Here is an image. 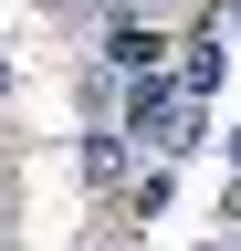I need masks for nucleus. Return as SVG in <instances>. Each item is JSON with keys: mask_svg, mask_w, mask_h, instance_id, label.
<instances>
[{"mask_svg": "<svg viewBox=\"0 0 241 251\" xmlns=\"http://www.w3.org/2000/svg\"><path fill=\"white\" fill-rule=\"evenodd\" d=\"M105 126L136 147V168H168V157H189V147H199V126H210V115H199L168 74H136V84H115V115H105Z\"/></svg>", "mask_w": 241, "mask_h": 251, "instance_id": "obj_1", "label": "nucleus"}, {"mask_svg": "<svg viewBox=\"0 0 241 251\" xmlns=\"http://www.w3.org/2000/svg\"><path fill=\"white\" fill-rule=\"evenodd\" d=\"M168 42H178L168 21H147V11H115L95 52H105V74H115V84H136V74H168Z\"/></svg>", "mask_w": 241, "mask_h": 251, "instance_id": "obj_2", "label": "nucleus"}, {"mask_svg": "<svg viewBox=\"0 0 241 251\" xmlns=\"http://www.w3.org/2000/svg\"><path fill=\"white\" fill-rule=\"evenodd\" d=\"M220 74H231V31H220V21H199V31H178V42H168V84L189 94V105H210Z\"/></svg>", "mask_w": 241, "mask_h": 251, "instance_id": "obj_3", "label": "nucleus"}, {"mask_svg": "<svg viewBox=\"0 0 241 251\" xmlns=\"http://www.w3.org/2000/svg\"><path fill=\"white\" fill-rule=\"evenodd\" d=\"M126 178H136V147L115 136V126H84V188H105V199H126Z\"/></svg>", "mask_w": 241, "mask_h": 251, "instance_id": "obj_4", "label": "nucleus"}, {"mask_svg": "<svg viewBox=\"0 0 241 251\" xmlns=\"http://www.w3.org/2000/svg\"><path fill=\"white\" fill-rule=\"evenodd\" d=\"M126 209L158 220V209H168V168H136V178H126Z\"/></svg>", "mask_w": 241, "mask_h": 251, "instance_id": "obj_5", "label": "nucleus"}, {"mask_svg": "<svg viewBox=\"0 0 241 251\" xmlns=\"http://www.w3.org/2000/svg\"><path fill=\"white\" fill-rule=\"evenodd\" d=\"M220 220H231V230H241V178H220Z\"/></svg>", "mask_w": 241, "mask_h": 251, "instance_id": "obj_6", "label": "nucleus"}, {"mask_svg": "<svg viewBox=\"0 0 241 251\" xmlns=\"http://www.w3.org/2000/svg\"><path fill=\"white\" fill-rule=\"evenodd\" d=\"M126 11H147V21H168V11H178V0H126Z\"/></svg>", "mask_w": 241, "mask_h": 251, "instance_id": "obj_7", "label": "nucleus"}, {"mask_svg": "<svg viewBox=\"0 0 241 251\" xmlns=\"http://www.w3.org/2000/svg\"><path fill=\"white\" fill-rule=\"evenodd\" d=\"M220 31H241V0H231V11H220Z\"/></svg>", "mask_w": 241, "mask_h": 251, "instance_id": "obj_8", "label": "nucleus"}, {"mask_svg": "<svg viewBox=\"0 0 241 251\" xmlns=\"http://www.w3.org/2000/svg\"><path fill=\"white\" fill-rule=\"evenodd\" d=\"M0 94H11V52H0Z\"/></svg>", "mask_w": 241, "mask_h": 251, "instance_id": "obj_9", "label": "nucleus"}, {"mask_svg": "<svg viewBox=\"0 0 241 251\" xmlns=\"http://www.w3.org/2000/svg\"><path fill=\"white\" fill-rule=\"evenodd\" d=\"M231 168H241V126H231Z\"/></svg>", "mask_w": 241, "mask_h": 251, "instance_id": "obj_10", "label": "nucleus"}, {"mask_svg": "<svg viewBox=\"0 0 241 251\" xmlns=\"http://www.w3.org/2000/svg\"><path fill=\"white\" fill-rule=\"evenodd\" d=\"M42 11H63V0H42Z\"/></svg>", "mask_w": 241, "mask_h": 251, "instance_id": "obj_11", "label": "nucleus"}, {"mask_svg": "<svg viewBox=\"0 0 241 251\" xmlns=\"http://www.w3.org/2000/svg\"><path fill=\"white\" fill-rule=\"evenodd\" d=\"M115 11H126V0H115Z\"/></svg>", "mask_w": 241, "mask_h": 251, "instance_id": "obj_12", "label": "nucleus"}, {"mask_svg": "<svg viewBox=\"0 0 241 251\" xmlns=\"http://www.w3.org/2000/svg\"><path fill=\"white\" fill-rule=\"evenodd\" d=\"M210 251H220V241H210Z\"/></svg>", "mask_w": 241, "mask_h": 251, "instance_id": "obj_13", "label": "nucleus"}]
</instances>
